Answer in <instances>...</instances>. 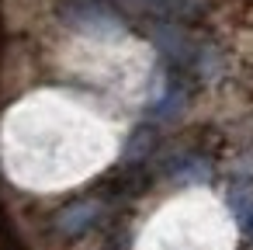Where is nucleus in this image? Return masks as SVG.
Listing matches in <instances>:
<instances>
[{
    "instance_id": "f257e3e1",
    "label": "nucleus",
    "mask_w": 253,
    "mask_h": 250,
    "mask_svg": "<svg viewBox=\"0 0 253 250\" xmlns=\"http://www.w3.org/2000/svg\"><path fill=\"white\" fill-rule=\"evenodd\" d=\"M111 122L63 91H39L11 108L0 129L4 170L35 191H63L97 174L115 156Z\"/></svg>"
},
{
    "instance_id": "f03ea898",
    "label": "nucleus",
    "mask_w": 253,
    "mask_h": 250,
    "mask_svg": "<svg viewBox=\"0 0 253 250\" xmlns=\"http://www.w3.org/2000/svg\"><path fill=\"white\" fill-rule=\"evenodd\" d=\"M232 215L208 191L173 195L156 208L139 236V250H232Z\"/></svg>"
}]
</instances>
